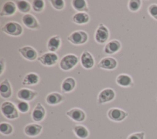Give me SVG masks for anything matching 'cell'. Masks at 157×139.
Here are the masks:
<instances>
[{
	"mask_svg": "<svg viewBox=\"0 0 157 139\" xmlns=\"http://www.w3.org/2000/svg\"><path fill=\"white\" fill-rule=\"evenodd\" d=\"M2 115L9 119H14L19 117L18 111L15 105L9 101L4 102L1 105Z\"/></svg>",
	"mask_w": 157,
	"mask_h": 139,
	"instance_id": "6da1fadb",
	"label": "cell"
},
{
	"mask_svg": "<svg viewBox=\"0 0 157 139\" xmlns=\"http://www.w3.org/2000/svg\"><path fill=\"white\" fill-rule=\"evenodd\" d=\"M78 62V57L74 54H67L64 56L59 61L60 68L64 71H68L75 67Z\"/></svg>",
	"mask_w": 157,
	"mask_h": 139,
	"instance_id": "7a4b0ae2",
	"label": "cell"
},
{
	"mask_svg": "<svg viewBox=\"0 0 157 139\" xmlns=\"http://www.w3.org/2000/svg\"><path fill=\"white\" fill-rule=\"evenodd\" d=\"M1 30L4 33L12 36H19L23 32V28L20 24L15 21H9L6 23Z\"/></svg>",
	"mask_w": 157,
	"mask_h": 139,
	"instance_id": "3957f363",
	"label": "cell"
},
{
	"mask_svg": "<svg viewBox=\"0 0 157 139\" xmlns=\"http://www.w3.org/2000/svg\"><path fill=\"white\" fill-rule=\"evenodd\" d=\"M67 40L74 45H82L88 41V35L85 31H76L72 32L67 37Z\"/></svg>",
	"mask_w": 157,
	"mask_h": 139,
	"instance_id": "277c9868",
	"label": "cell"
},
{
	"mask_svg": "<svg viewBox=\"0 0 157 139\" xmlns=\"http://www.w3.org/2000/svg\"><path fill=\"white\" fill-rule=\"evenodd\" d=\"M37 61L45 66L55 65L58 61V56L54 52H47L37 58Z\"/></svg>",
	"mask_w": 157,
	"mask_h": 139,
	"instance_id": "5b68a950",
	"label": "cell"
},
{
	"mask_svg": "<svg viewBox=\"0 0 157 139\" xmlns=\"http://www.w3.org/2000/svg\"><path fill=\"white\" fill-rule=\"evenodd\" d=\"M109 37L108 28L102 23H99L94 34V39L99 43H105Z\"/></svg>",
	"mask_w": 157,
	"mask_h": 139,
	"instance_id": "8992f818",
	"label": "cell"
},
{
	"mask_svg": "<svg viewBox=\"0 0 157 139\" xmlns=\"http://www.w3.org/2000/svg\"><path fill=\"white\" fill-rule=\"evenodd\" d=\"M115 97V92L113 89L111 88H105L102 89L98 94V103L103 104L109 102L114 99Z\"/></svg>",
	"mask_w": 157,
	"mask_h": 139,
	"instance_id": "52a82bcc",
	"label": "cell"
},
{
	"mask_svg": "<svg viewBox=\"0 0 157 139\" xmlns=\"http://www.w3.org/2000/svg\"><path fill=\"white\" fill-rule=\"evenodd\" d=\"M128 116V113L120 108H112L107 112L108 118L113 121L120 122L124 120Z\"/></svg>",
	"mask_w": 157,
	"mask_h": 139,
	"instance_id": "ba28073f",
	"label": "cell"
},
{
	"mask_svg": "<svg viewBox=\"0 0 157 139\" xmlns=\"http://www.w3.org/2000/svg\"><path fill=\"white\" fill-rule=\"evenodd\" d=\"M19 53L26 59L34 61L37 59V53L36 50L31 46H25L18 50Z\"/></svg>",
	"mask_w": 157,
	"mask_h": 139,
	"instance_id": "9c48e42d",
	"label": "cell"
},
{
	"mask_svg": "<svg viewBox=\"0 0 157 139\" xmlns=\"http://www.w3.org/2000/svg\"><path fill=\"white\" fill-rule=\"evenodd\" d=\"M22 22L24 25L31 29H40V24L36 18L31 14H25L22 17Z\"/></svg>",
	"mask_w": 157,
	"mask_h": 139,
	"instance_id": "30bf717a",
	"label": "cell"
},
{
	"mask_svg": "<svg viewBox=\"0 0 157 139\" xmlns=\"http://www.w3.org/2000/svg\"><path fill=\"white\" fill-rule=\"evenodd\" d=\"M118 65L117 61L112 57H105L102 58L98 64L97 67L105 70L115 69Z\"/></svg>",
	"mask_w": 157,
	"mask_h": 139,
	"instance_id": "8fae6325",
	"label": "cell"
},
{
	"mask_svg": "<svg viewBox=\"0 0 157 139\" xmlns=\"http://www.w3.org/2000/svg\"><path fill=\"white\" fill-rule=\"evenodd\" d=\"M38 93L36 91H33L27 88H21L17 92V97L23 101H31L36 97Z\"/></svg>",
	"mask_w": 157,
	"mask_h": 139,
	"instance_id": "7c38bea8",
	"label": "cell"
},
{
	"mask_svg": "<svg viewBox=\"0 0 157 139\" xmlns=\"http://www.w3.org/2000/svg\"><path fill=\"white\" fill-rule=\"evenodd\" d=\"M80 63L83 67L86 69H91L94 65V59L91 54L87 50H85L80 56Z\"/></svg>",
	"mask_w": 157,
	"mask_h": 139,
	"instance_id": "4fadbf2b",
	"label": "cell"
},
{
	"mask_svg": "<svg viewBox=\"0 0 157 139\" xmlns=\"http://www.w3.org/2000/svg\"><path fill=\"white\" fill-rule=\"evenodd\" d=\"M66 115L72 120L77 122H82L85 119L86 115L85 112L78 108H72L66 113Z\"/></svg>",
	"mask_w": 157,
	"mask_h": 139,
	"instance_id": "5bb4252c",
	"label": "cell"
},
{
	"mask_svg": "<svg viewBox=\"0 0 157 139\" xmlns=\"http://www.w3.org/2000/svg\"><path fill=\"white\" fill-rule=\"evenodd\" d=\"M17 6L13 1H9L6 2L2 7V9L0 12L1 17L11 16L15 13L17 11Z\"/></svg>",
	"mask_w": 157,
	"mask_h": 139,
	"instance_id": "9a60e30c",
	"label": "cell"
},
{
	"mask_svg": "<svg viewBox=\"0 0 157 139\" xmlns=\"http://www.w3.org/2000/svg\"><path fill=\"white\" fill-rule=\"evenodd\" d=\"M45 114L46 111L45 108L43 107L41 103L38 102L33 110L31 116L34 121L39 122L43 120V119L45 118Z\"/></svg>",
	"mask_w": 157,
	"mask_h": 139,
	"instance_id": "2e32d148",
	"label": "cell"
},
{
	"mask_svg": "<svg viewBox=\"0 0 157 139\" xmlns=\"http://www.w3.org/2000/svg\"><path fill=\"white\" fill-rule=\"evenodd\" d=\"M12 90L11 85L7 78L2 80L0 83V94L2 98L8 99L11 97Z\"/></svg>",
	"mask_w": 157,
	"mask_h": 139,
	"instance_id": "e0dca14e",
	"label": "cell"
},
{
	"mask_svg": "<svg viewBox=\"0 0 157 139\" xmlns=\"http://www.w3.org/2000/svg\"><path fill=\"white\" fill-rule=\"evenodd\" d=\"M42 130V126L38 124H27L25 129V133L29 137H36L38 135Z\"/></svg>",
	"mask_w": 157,
	"mask_h": 139,
	"instance_id": "ac0fdd59",
	"label": "cell"
},
{
	"mask_svg": "<svg viewBox=\"0 0 157 139\" xmlns=\"http://www.w3.org/2000/svg\"><path fill=\"white\" fill-rule=\"evenodd\" d=\"M121 45L119 40H112L109 42L104 47V51L106 54H112L118 52L121 48Z\"/></svg>",
	"mask_w": 157,
	"mask_h": 139,
	"instance_id": "d6986e66",
	"label": "cell"
},
{
	"mask_svg": "<svg viewBox=\"0 0 157 139\" xmlns=\"http://www.w3.org/2000/svg\"><path fill=\"white\" fill-rule=\"evenodd\" d=\"M116 83L121 87H129L133 85V80L131 77L125 73L118 75L116 78Z\"/></svg>",
	"mask_w": 157,
	"mask_h": 139,
	"instance_id": "ffe728a7",
	"label": "cell"
},
{
	"mask_svg": "<svg viewBox=\"0 0 157 139\" xmlns=\"http://www.w3.org/2000/svg\"><path fill=\"white\" fill-rule=\"evenodd\" d=\"M76 86L75 79L71 77L66 78L61 83V91L63 92H69L73 91Z\"/></svg>",
	"mask_w": 157,
	"mask_h": 139,
	"instance_id": "44dd1931",
	"label": "cell"
},
{
	"mask_svg": "<svg viewBox=\"0 0 157 139\" xmlns=\"http://www.w3.org/2000/svg\"><path fill=\"white\" fill-rule=\"evenodd\" d=\"M64 99H65V97L62 94L58 92H54L48 94L46 97L45 100L48 104L51 105H57L61 103Z\"/></svg>",
	"mask_w": 157,
	"mask_h": 139,
	"instance_id": "7402d4cb",
	"label": "cell"
},
{
	"mask_svg": "<svg viewBox=\"0 0 157 139\" xmlns=\"http://www.w3.org/2000/svg\"><path fill=\"white\" fill-rule=\"evenodd\" d=\"M61 39L59 36L51 37L47 42V49L50 52H55L58 50L61 45Z\"/></svg>",
	"mask_w": 157,
	"mask_h": 139,
	"instance_id": "603a6c76",
	"label": "cell"
},
{
	"mask_svg": "<svg viewBox=\"0 0 157 139\" xmlns=\"http://www.w3.org/2000/svg\"><path fill=\"white\" fill-rule=\"evenodd\" d=\"M39 80L40 78L38 74L30 72L25 76L23 80H22L21 84L25 86L35 85L39 83Z\"/></svg>",
	"mask_w": 157,
	"mask_h": 139,
	"instance_id": "cb8c5ba5",
	"label": "cell"
},
{
	"mask_svg": "<svg viewBox=\"0 0 157 139\" xmlns=\"http://www.w3.org/2000/svg\"><path fill=\"white\" fill-rule=\"evenodd\" d=\"M72 20L76 24H84L89 22L90 16L85 12H78L72 17Z\"/></svg>",
	"mask_w": 157,
	"mask_h": 139,
	"instance_id": "d4e9b609",
	"label": "cell"
},
{
	"mask_svg": "<svg viewBox=\"0 0 157 139\" xmlns=\"http://www.w3.org/2000/svg\"><path fill=\"white\" fill-rule=\"evenodd\" d=\"M73 131L76 136L81 139L86 138L89 135V131L87 128L82 125H75L73 127Z\"/></svg>",
	"mask_w": 157,
	"mask_h": 139,
	"instance_id": "484cf974",
	"label": "cell"
},
{
	"mask_svg": "<svg viewBox=\"0 0 157 139\" xmlns=\"http://www.w3.org/2000/svg\"><path fill=\"white\" fill-rule=\"evenodd\" d=\"M72 6L75 10L80 12H88L89 11L85 0H73L72 1Z\"/></svg>",
	"mask_w": 157,
	"mask_h": 139,
	"instance_id": "4316f807",
	"label": "cell"
},
{
	"mask_svg": "<svg viewBox=\"0 0 157 139\" xmlns=\"http://www.w3.org/2000/svg\"><path fill=\"white\" fill-rule=\"evenodd\" d=\"M15 4L18 10L21 13H28L31 10V5L26 1H17Z\"/></svg>",
	"mask_w": 157,
	"mask_h": 139,
	"instance_id": "83f0119b",
	"label": "cell"
},
{
	"mask_svg": "<svg viewBox=\"0 0 157 139\" xmlns=\"http://www.w3.org/2000/svg\"><path fill=\"white\" fill-rule=\"evenodd\" d=\"M0 132L1 133L6 135H10L13 132V127L7 122H1L0 124Z\"/></svg>",
	"mask_w": 157,
	"mask_h": 139,
	"instance_id": "f1b7e54d",
	"label": "cell"
},
{
	"mask_svg": "<svg viewBox=\"0 0 157 139\" xmlns=\"http://www.w3.org/2000/svg\"><path fill=\"white\" fill-rule=\"evenodd\" d=\"M142 6L140 0H130L128 2V9L132 12L138 11Z\"/></svg>",
	"mask_w": 157,
	"mask_h": 139,
	"instance_id": "f546056e",
	"label": "cell"
},
{
	"mask_svg": "<svg viewBox=\"0 0 157 139\" xmlns=\"http://www.w3.org/2000/svg\"><path fill=\"white\" fill-rule=\"evenodd\" d=\"M45 7V1L43 0H34L32 3L33 10L36 12H40Z\"/></svg>",
	"mask_w": 157,
	"mask_h": 139,
	"instance_id": "4dcf8cb0",
	"label": "cell"
},
{
	"mask_svg": "<svg viewBox=\"0 0 157 139\" xmlns=\"http://www.w3.org/2000/svg\"><path fill=\"white\" fill-rule=\"evenodd\" d=\"M148 14L155 20L157 21V4H151L148 7Z\"/></svg>",
	"mask_w": 157,
	"mask_h": 139,
	"instance_id": "1f68e13d",
	"label": "cell"
},
{
	"mask_svg": "<svg viewBox=\"0 0 157 139\" xmlns=\"http://www.w3.org/2000/svg\"><path fill=\"white\" fill-rule=\"evenodd\" d=\"M17 108L21 113H26L29 109V105L26 101H20L17 104Z\"/></svg>",
	"mask_w": 157,
	"mask_h": 139,
	"instance_id": "d6a6232c",
	"label": "cell"
},
{
	"mask_svg": "<svg viewBox=\"0 0 157 139\" xmlns=\"http://www.w3.org/2000/svg\"><path fill=\"white\" fill-rule=\"evenodd\" d=\"M51 4L56 10H62L65 5V2L63 0H51Z\"/></svg>",
	"mask_w": 157,
	"mask_h": 139,
	"instance_id": "836d02e7",
	"label": "cell"
},
{
	"mask_svg": "<svg viewBox=\"0 0 157 139\" xmlns=\"http://www.w3.org/2000/svg\"><path fill=\"white\" fill-rule=\"evenodd\" d=\"M127 139H145V132H139L129 135Z\"/></svg>",
	"mask_w": 157,
	"mask_h": 139,
	"instance_id": "e575fe53",
	"label": "cell"
},
{
	"mask_svg": "<svg viewBox=\"0 0 157 139\" xmlns=\"http://www.w3.org/2000/svg\"><path fill=\"white\" fill-rule=\"evenodd\" d=\"M0 66H1V73L0 75H1L4 72V68L5 67V62L3 58H1L0 60Z\"/></svg>",
	"mask_w": 157,
	"mask_h": 139,
	"instance_id": "d590c367",
	"label": "cell"
}]
</instances>
